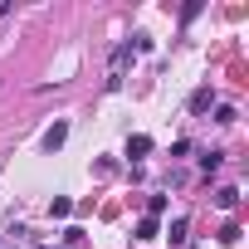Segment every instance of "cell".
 <instances>
[{
  "label": "cell",
  "mask_w": 249,
  "mask_h": 249,
  "mask_svg": "<svg viewBox=\"0 0 249 249\" xmlns=\"http://www.w3.org/2000/svg\"><path fill=\"white\" fill-rule=\"evenodd\" d=\"M127 59H132V44H117V54H112V78H107V88H117V83H122V69H127Z\"/></svg>",
  "instance_id": "6da1fadb"
},
{
  "label": "cell",
  "mask_w": 249,
  "mask_h": 249,
  "mask_svg": "<svg viewBox=\"0 0 249 249\" xmlns=\"http://www.w3.org/2000/svg\"><path fill=\"white\" fill-rule=\"evenodd\" d=\"M64 142H69V127H64V122H54V127L44 132V152H59Z\"/></svg>",
  "instance_id": "7a4b0ae2"
},
{
  "label": "cell",
  "mask_w": 249,
  "mask_h": 249,
  "mask_svg": "<svg viewBox=\"0 0 249 249\" xmlns=\"http://www.w3.org/2000/svg\"><path fill=\"white\" fill-rule=\"evenodd\" d=\"M186 234H191V220H171V249H186Z\"/></svg>",
  "instance_id": "3957f363"
},
{
  "label": "cell",
  "mask_w": 249,
  "mask_h": 249,
  "mask_svg": "<svg viewBox=\"0 0 249 249\" xmlns=\"http://www.w3.org/2000/svg\"><path fill=\"white\" fill-rule=\"evenodd\" d=\"M147 152H152V137H142V132H137V137H127V157H132V161H137V157H147Z\"/></svg>",
  "instance_id": "277c9868"
},
{
  "label": "cell",
  "mask_w": 249,
  "mask_h": 249,
  "mask_svg": "<svg viewBox=\"0 0 249 249\" xmlns=\"http://www.w3.org/2000/svg\"><path fill=\"white\" fill-rule=\"evenodd\" d=\"M215 205H220V210H234V205H239V191H234V186H220V191H215Z\"/></svg>",
  "instance_id": "5b68a950"
},
{
  "label": "cell",
  "mask_w": 249,
  "mask_h": 249,
  "mask_svg": "<svg viewBox=\"0 0 249 249\" xmlns=\"http://www.w3.org/2000/svg\"><path fill=\"white\" fill-rule=\"evenodd\" d=\"M157 234H161V225H157L152 215H142V220H137V239H157Z\"/></svg>",
  "instance_id": "8992f818"
},
{
  "label": "cell",
  "mask_w": 249,
  "mask_h": 249,
  "mask_svg": "<svg viewBox=\"0 0 249 249\" xmlns=\"http://www.w3.org/2000/svg\"><path fill=\"white\" fill-rule=\"evenodd\" d=\"M49 215H54V220H64V215H73V200H69V196H54V205H49Z\"/></svg>",
  "instance_id": "52a82bcc"
},
{
  "label": "cell",
  "mask_w": 249,
  "mask_h": 249,
  "mask_svg": "<svg viewBox=\"0 0 249 249\" xmlns=\"http://www.w3.org/2000/svg\"><path fill=\"white\" fill-rule=\"evenodd\" d=\"M239 234H244V230H239L234 220H225V225H220V244H239Z\"/></svg>",
  "instance_id": "ba28073f"
},
{
  "label": "cell",
  "mask_w": 249,
  "mask_h": 249,
  "mask_svg": "<svg viewBox=\"0 0 249 249\" xmlns=\"http://www.w3.org/2000/svg\"><path fill=\"white\" fill-rule=\"evenodd\" d=\"M210 103H215V93H210V88H200V93H196V98H191V112H205V107H210Z\"/></svg>",
  "instance_id": "9c48e42d"
},
{
  "label": "cell",
  "mask_w": 249,
  "mask_h": 249,
  "mask_svg": "<svg viewBox=\"0 0 249 249\" xmlns=\"http://www.w3.org/2000/svg\"><path fill=\"white\" fill-rule=\"evenodd\" d=\"M220 161H225L220 152H205V157H200V171H205V176H215V171H220Z\"/></svg>",
  "instance_id": "30bf717a"
},
{
  "label": "cell",
  "mask_w": 249,
  "mask_h": 249,
  "mask_svg": "<svg viewBox=\"0 0 249 249\" xmlns=\"http://www.w3.org/2000/svg\"><path fill=\"white\" fill-rule=\"evenodd\" d=\"M161 210H166V196H152V200H147V215H152V220H157V215H161Z\"/></svg>",
  "instance_id": "8fae6325"
}]
</instances>
